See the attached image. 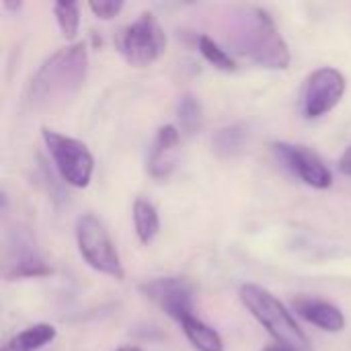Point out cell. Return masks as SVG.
<instances>
[{
  "label": "cell",
  "instance_id": "obj_1",
  "mask_svg": "<svg viewBox=\"0 0 351 351\" xmlns=\"http://www.w3.org/2000/svg\"><path fill=\"white\" fill-rule=\"evenodd\" d=\"M226 41L232 51L267 70H286L292 62L290 47L276 21L259 6H243L230 14Z\"/></svg>",
  "mask_w": 351,
  "mask_h": 351
},
{
  "label": "cell",
  "instance_id": "obj_2",
  "mask_svg": "<svg viewBox=\"0 0 351 351\" xmlns=\"http://www.w3.org/2000/svg\"><path fill=\"white\" fill-rule=\"evenodd\" d=\"M88 74V49L82 41L70 43L51 53L31 76L27 101L33 109L56 107L70 101Z\"/></svg>",
  "mask_w": 351,
  "mask_h": 351
},
{
  "label": "cell",
  "instance_id": "obj_3",
  "mask_svg": "<svg viewBox=\"0 0 351 351\" xmlns=\"http://www.w3.org/2000/svg\"><path fill=\"white\" fill-rule=\"evenodd\" d=\"M243 306L255 317V321L274 337L276 346L290 351L308 350V337L292 317V313L263 286L243 284L239 290Z\"/></svg>",
  "mask_w": 351,
  "mask_h": 351
},
{
  "label": "cell",
  "instance_id": "obj_4",
  "mask_svg": "<svg viewBox=\"0 0 351 351\" xmlns=\"http://www.w3.org/2000/svg\"><path fill=\"white\" fill-rule=\"evenodd\" d=\"M113 43L130 66L146 68L167 51L169 39L158 19L152 12H142L134 23L115 33Z\"/></svg>",
  "mask_w": 351,
  "mask_h": 351
},
{
  "label": "cell",
  "instance_id": "obj_5",
  "mask_svg": "<svg viewBox=\"0 0 351 351\" xmlns=\"http://www.w3.org/2000/svg\"><path fill=\"white\" fill-rule=\"evenodd\" d=\"M41 138L62 181L76 189L88 187L95 173V158L88 146L72 136L60 134L49 128H41Z\"/></svg>",
  "mask_w": 351,
  "mask_h": 351
},
{
  "label": "cell",
  "instance_id": "obj_6",
  "mask_svg": "<svg viewBox=\"0 0 351 351\" xmlns=\"http://www.w3.org/2000/svg\"><path fill=\"white\" fill-rule=\"evenodd\" d=\"M76 245H78L80 257L84 259V263L88 267H93L95 271L109 276L117 282L123 280L125 271H123L119 253L115 249V243H113L109 230L105 228V224L97 216L84 214L78 218Z\"/></svg>",
  "mask_w": 351,
  "mask_h": 351
},
{
  "label": "cell",
  "instance_id": "obj_7",
  "mask_svg": "<svg viewBox=\"0 0 351 351\" xmlns=\"http://www.w3.org/2000/svg\"><path fill=\"white\" fill-rule=\"evenodd\" d=\"M348 90L346 76L331 66L311 72L302 84L300 109L306 119H319L331 113L343 99Z\"/></svg>",
  "mask_w": 351,
  "mask_h": 351
},
{
  "label": "cell",
  "instance_id": "obj_8",
  "mask_svg": "<svg viewBox=\"0 0 351 351\" xmlns=\"http://www.w3.org/2000/svg\"><path fill=\"white\" fill-rule=\"evenodd\" d=\"M274 152L278 160L304 185L313 189H329L333 185V173L325 165V160L311 150L308 146L290 144V142H276Z\"/></svg>",
  "mask_w": 351,
  "mask_h": 351
},
{
  "label": "cell",
  "instance_id": "obj_9",
  "mask_svg": "<svg viewBox=\"0 0 351 351\" xmlns=\"http://www.w3.org/2000/svg\"><path fill=\"white\" fill-rule=\"evenodd\" d=\"M140 292L179 325L193 315V286L185 278H154L144 282Z\"/></svg>",
  "mask_w": 351,
  "mask_h": 351
},
{
  "label": "cell",
  "instance_id": "obj_10",
  "mask_svg": "<svg viewBox=\"0 0 351 351\" xmlns=\"http://www.w3.org/2000/svg\"><path fill=\"white\" fill-rule=\"evenodd\" d=\"M179 148H181V132L177 125L167 123L160 125L156 130L150 154H148V162H146V171L152 179L156 181H165L173 175L177 160H179Z\"/></svg>",
  "mask_w": 351,
  "mask_h": 351
},
{
  "label": "cell",
  "instance_id": "obj_11",
  "mask_svg": "<svg viewBox=\"0 0 351 351\" xmlns=\"http://www.w3.org/2000/svg\"><path fill=\"white\" fill-rule=\"evenodd\" d=\"M292 308L306 323L315 325L325 333H341L346 329V315L331 302L311 296H296L292 300Z\"/></svg>",
  "mask_w": 351,
  "mask_h": 351
},
{
  "label": "cell",
  "instance_id": "obj_12",
  "mask_svg": "<svg viewBox=\"0 0 351 351\" xmlns=\"http://www.w3.org/2000/svg\"><path fill=\"white\" fill-rule=\"evenodd\" d=\"M181 329L187 341L197 351H224V341L220 333L208 323H204L202 319H197L195 315L181 321Z\"/></svg>",
  "mask_w": 351,
  "mask_h": 351
},
{
  "label": "cell",
  "instance_id": "obj_13",
  "mask_svg": "<svg viewBox=\"0 0 351 351\" xmlns=\"http://www.w3.org/2000/svg\"><path fill=\"white\" fill-rule=\"evenodd\" d=\"M132 218H134V230L136 237L142 245H150L158 232H160V216L158 210L148 202L138 197L132 208Z\"/></svg>",
  "mask_w": 351,
  "mask_h": 351
},
{
  "label": "cell",
  "instance_id": "obj_14",
  "mask_svg": "<svg viewBox=\"0 0 351 351\" xmlns=\"http://www.w3.org/2000/svg\"><path fill=\"white\" fill-rule=\"evenodd\" d=\"M51 276V267L35 253V249L19 251L10 263H6L4 278L6 280H23V278H45Z\"/></svg>",
  "mask_w": 351,
  "mask_h": 351
},
{
  "label": "cell",
  "instance_id": "obj_15",
  "mask_svg": "<svg viewBox=\"0 0 351 351\" xmlns=\"http://www.w3.org/2000/svg\"><path fill=\"white\" fill-rule=\"evenodd\" d=\"M245 142H247V130L243 125L222 128L212 138L214 152L220 154V156H234V154H239L243 150Z\"/></svg>",
  "mask_w": 351,
  "mask_h": 351
},
{
  "label": "cell",
  "instance_id": "obj_16",
  "mask_svg": "<svg viewBox=\"0 0 351 351\" xmlns=\"http://www.w3.org/2000/svg\"><path fill=\"white\" fill-rule=\"evenodd\" d=\"M197 47H199V53L214 66V68H218V70H222V72H234L237 70V62H234V58L214 39V37H210V35H199V39H197Z\"/></svg>",
  "mask_w": 351,
  "mask_h": 351
},
{
  "label": "cell",
  "instance_id": "obj_17",
  "mask_svg": "<svg viewBox=\"0 0 351 351\" xmlns=\"http://www.w3.org/2000/svg\"><path fill=\"white\" fill-rule=\"evenodd\" d=\"M53 16L68 41H74L80 31V4L78 2H56Z\"/></svg>",
  "mask_w": 351,
  "mask_h": 351
},
{
  "label": "cell",
  "instance_id": "obj_18",
  "mask_svg": "<svg viewBox=\"0 0 351 351\" xmlns=\"http://www.w3.org/2000/svg\"><path fill=\"white\" fill-rule=\"evenodd\" d=\"M177 117L181 121V130L185 134H195L202 128V105L193 95H183L177 105Z\"/></svg>",
  "mask_w": 351,
  "mask_h": 351
},
{
  "label": "cell",
  "instance_id": "obj_19",
  "mask_svg": "<svg viewBox=\"0 0 351 351\" xmlns=\"http://www.w3.org/2000/svg\"><path fill=\"white\" fill-rule=\"evenodd\" d=\"M56 335H58V331L49 323H37V325H31V327L23 329L21 333H16L19 341L29 351H37L49 346L56 339Z\"/></svg>",
  "mask_w": 351,
  "mask_h": 351
},
{
  "label": "cell",
  "instance_id": "obj_20",
  "mask_svg": "<svg viewBox=\"0 0 351 351\" xmlns=\"http://www.w3.org/2000/svg\"><path fill=\"white\" fill-rule=\"evenodd\" d=\"M88 8H90V12L97 19L111 21V19H115L123 10V2L121 0H90Z\"/></svg>",
  "mask_w": 351,
  "mask_h": 351
},
{
  "label": "cell",
  "instance_id": "obj_21",
  "mask_svg": "<svg viewBox=\"0 0 351 351\" xmlns=\"http://www.w3.org/2000/svg\"><path fill=\"white\" fill-rule=\"evenodd\" d=\"M337 169H339L346 177H351V146H348V148L343 150V154L339 156Z\"/></svg>",
  "mask_w": 351,
  "mask_h": 351
},
{
  "label": "cell",
  "instance_id": "obj_22",
  "mask_svg": "<svg viewBox=\"0 0 351 351\" xmlns=\"http://www.w3.org/2000/svg\"><path fill=\"white\" fill-rule=\"evenodd\" d=\"M2 351H29V350H27V348L19 341V337L14 335L12 339H8V341H6V346L2 348Z\"/></svg>",
  "mask_w": 351,
  "mask_h": 351
},
{
  "label": "cell",
  "instance_id": "obj_23",
  "mask_svg": "<svg viewBox=\"0 0 351 351\" xmlns=\"http://www.w3.org/2000/svg\"><path fill=\"white\" fill-rule=\"evenodd\" d=\"M2 6H4L6 10H19L23 4H21V2H19V4H14V2H8V0H4V2H2Z\"/></svg>",
  "mask_w": 351,
  "mask_h": 351
},
{
  "label": "cell",
  "instance_id": "obj_24",
  "mask_svg": "<svg viewBox=\"0 0 351 351\" xmlns=\"http://www.w3.org/2000/svg\"><path fill=\"white\" fill-rule=\"evenodd\" d=\"M115 351H144L142 348H138V346H121V348H117Z\"/></svg>",
  "mask_w": 351,
  "mask_h": 351
},
{
  "label": "cell",
  "instance_id": "obj_25",
  "mask_svg": "<svg viewBox=\"0 0 351 351\" xmlns=\"http://www.w3.org/2000/svg\"><path fill=\"white\" fill-rule=\"evenodd\" d=\"M263 351H290V350H286V348H282V346H271V348H265Z\"/></svg>",
  "mask_w": 351,
  "mask_h": 351
}]
</instances>
